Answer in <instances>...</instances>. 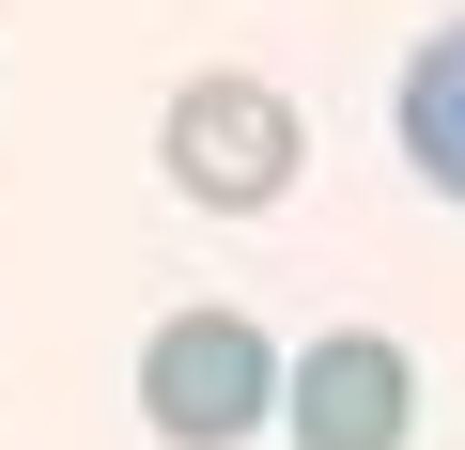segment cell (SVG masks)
<instances>
[{"mask_svg": "<svg viewBox=\"0 0 465 450\" xmlns=\"http://www.w3.org/2000/svg\"><path fill=\"white\" fill-rule=\"evenodd\" d=\"M280 342L249 326V311H171L155 342H140V419L171 435V450H232V435H264L280 419Z\"/></svg>", "mask_w": 465, "mask_h": 450, "instance_id": "cell-1", "label": "cell"}, {"mask_svg": "<svg viewBox=\"0 0 465 450\" xmlns=\"http://www.w3.org/2000/svg\"><path fill=\"white\" fill-rule=\"evenodd\" d=\"M155 155H171V186L186 202H217V217H264L280 186H295V94L280 78H249V63H217V78H186L171 94V125H155Z\"/></svg>", "mask_w": 465, "mask_h": 450, "instance_id": "cell-2", "label": "cell"}, {"mask_svg": "<svg viewBox=\"0 0 465 450\" xmlns=\"http://www.w3.org/2000/svg\"><path fill=\"white\" fill-rule=\"evenodd\" d=\"M280 435L295 450H403L419 435V357L388 326H326L295 373H280Z\"/></svg>", "mask_w": 465, "mask_h": 450, "instance_id": "cell-3", "label": "cell"}, {"mask_svg": "<svg viewBox=\"0 0 465 450\" xmlns=\"http://www.w3.org/2000/svg\"><path fill=\"white\" fill-rule=\"evenodd\" d=\"M403 155L434 202H465V16L419 32V63H403Z\"/></svg>", "mask_w": 465, "mask_h": 450, "instance_id": "cell-4", "label": "cell"}]
</instances>
